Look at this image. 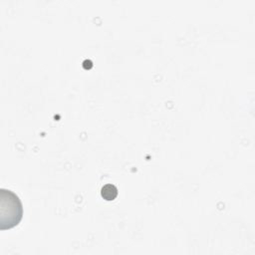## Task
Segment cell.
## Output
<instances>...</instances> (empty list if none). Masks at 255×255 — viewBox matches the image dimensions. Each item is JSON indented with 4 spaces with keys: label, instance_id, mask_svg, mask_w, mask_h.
I'll return each mask as SVG.
<instances>
[{
    "label": "cell",
    "instance_id": "cell-1",
    "mask_svg": "<svg viewBox=\"0 0 255 255\" xmlns=\"http://www.w3.org/2000/svg\"><path fill=\"white\" fill-rule=\"evenodd\" d=\"M23 216V205L12 190L0 189V229L7 230L17 226Z\"/></svg>",
    "mask_w": 255,
    "mask_h": 255
},
{
    "label": "cell",
    "instance_id": "cell-2",
    "mask_svg": "<svg viewBox=\"0 0 255 255\" xmlns=\"http://www.w3.org/2000/svg\"><path fill=\"white\" fill-rule=\"evenodd\" d=\"M118 190L115 185L107 184L102 188V196L107 200H113L117 196Z\"/></svg>",
    "mask_w": 255,
    "mask_h": 255
}]
</instances>
